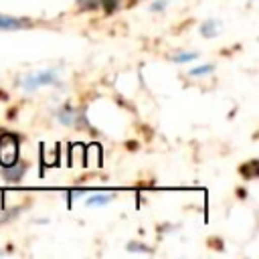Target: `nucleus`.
Listing matches in <instances>:
<instances>
[{
	"label": "nucleus",
	"mask_w": 259,
	"mask_h": 259,
	"mask_svg": "<svg viewBox=\"0 0 259 259\" xmlns=\"http://www.w3.org/2000/svg\"><path fill=\"white\" fill-rule=\"evenodd\" d=\"M111 202V196H105V194H93L87 198V206H105Z\"/></svg>",
	"instance_id": "nucleus-5"
},
{
	"label": "nucleus",
	"mask_w": 259,
	"mask_h": 259,
	"mask_svg": "<svg viewBox=\"0 0 259 259\" xmlns=\"http://www.w3.org/2000/svg\"><path fill=\"white\" fill-rule=\"evenodd\" d=\"M24 172H26V166L16 162V164L4 168V178H6L8 182H18V180L24 176Z\"/></svg>",
	"instance_id": "nucleus-4"
},
{
	"label": "nucleus",
	"mask_w": 259,
	"mask_h": 259,
	"mask_svg": "<svg viewBox=\"0 0 259 259\" xmlns=\"http://www.w3.org/2000/svg\"><path fill=\"white\" fill-rule=\"evenodd\" d=\"M217 28H219V20H206L200 26V34L202 36H214L217 34Z\"/></svg>",
	"instance_id": "nucleus-6"
},
{
	"label": "nucleus",
	"mask_w": 259,
	"mask_h": 259,
	"mask_svg": "<svg viewBox=\"0 0 259 259\" xmlns=\"http://www.w3.org/2000/svg\"><path fill=\"white\" fill-rule=\"evenodd\" d=\"M99 2H101V0H77V4H79L81 8H95Z\"/></svg>",
	"instance_id": "nucleus-12"
},
{
	"label": "nucleus",
	"mask_w": 259,
	"mask_h": 259,
	"mask_svg": "<svg viewBox=\"0 0 259 259\" xmlns=\"http://www.w3.org/2000/svg\"><path fill=\"white\" fill-rule=\"evenodd\" d=\"M214 71V65L212 63H206V65H200V67H192L188 71L190 77H200V75H206V73H212Z\"/></svg>",
	"instance_id": "nucleus-8"
},
{
	"label": "nucleus",
	"mask_w": 259,
	"mask_h": 259,
	"mask_svg": "<svg viewBox=\"0 0 259 259\" xmlns=\"http://www.w3.org/2000/svg\"><path fill=\"white\" fill-rule=\"evenodd\" d=\"M196 57H198L196 53H178V55L172 57V61L174 63H188V61H194Z\"/></svg>",
	"instance_id": "nucleus-9"
},
{
	"label": "nucleus",
	"mask_w": 259,
	"mask_h": 259,
	"mask_svg": "<svg viewBox=\"0 0 259 259\" xmlns=\"http://www.w3.org/2000/svg\"><path fill=\"white\" fill-rule=\"evenodd\" d=\"M59 121L61 123H65V125H71L73 121H75V111L67 105V107H63L61 111H59Z\"/></svg>",
	"instance_id": "nucleus-7"
},
{
	"label": "nucleus",
	"mask_w": 259,
	"mask_h": 259,
	"mask_svg": "<svg viewBox=\"0 0 259 259\" xmlns=\"http://www.w3.org/2000/svg\"><path fill=\"white\" fill-rule=\"evenodd\" d=\"M127 251H140V253H152V249L144 247V245H136V243H130L127 245Z\"/></svg>",
	"instance_id": "nucleus-10"
},
{
	"label": "nucleus",
	"mask_w": 259,
	"mask_h": 259,
	"mask_svg": "<svg viewBox=\"0 0 259 259\" xmlns=\"http://www.w3.org/2000/svg\"><path fill=\"white\" fill-rule=\"evenodd\" d=\"M0 255H2V251H0Z\"/></svg>",
	"instance_id": "nucleus-13"
},
{
	"label": "nucleus",
	"mask_w": 259,
	"mask_h": 259,
	"mask_svg": "<svg viewBox=\"0 0 259 259\" xmlns=\"http://www.w3.org/2000/svg\"><path fill=\"white\" fill-rule=\"evenodd\" d=\"M166 6H168V0H156V2L150 6V10H152V12H158V10H164Z\"/></svg>",
	"instance_id": "nucleus-11"
},
{
	"label": "nucleus",
	"mask_w": 259,
	"mask_h": 259,
	"mask_svg": "<svg viewBox=\"0 0 259 259\" xmlns=\"http://www.w3.org/2000/svg\"><path fill=\"white\" fill-rule=\"evenodd\" d=\"M24 26H28V20L0 14V30H12V28H24Z\"/></svg>",
	"instance_id": "nucleus-3"
},
{
	"label": "nucleus",
	"mask_w": 259,
	"mask_h": 259,
	"mask_svg": "<svg viewBox=\"0 0 259 259\" xmlns=\"http://www.w3.org/2000/svg\"><path fill=\"white\" fill-rule=\"evenodd\" d=\"M18 158V140L12 134H4L0 138V164L2 168L16 164Z\"/></svg>",
	"instance_id": "nucleus-2"
},
{
	"label": "nucleus",
	"mask_w": 259,
	"mask_h": 259,
	"mask_svg": "<svg viewBox=\"0 0 259 259\" xmlns=\"http://www.w3.org/2000/svg\"><path fill=\"white\" fill-rule=\"evenodd\" d=\"M59 83V77H57V69H45V71H38L34 75H28L20 81V85L26 89V91H34L38 87H45V85H57Z\"/></svg>",
	"instance_id": "nucleus-1"
}]
</instances>
